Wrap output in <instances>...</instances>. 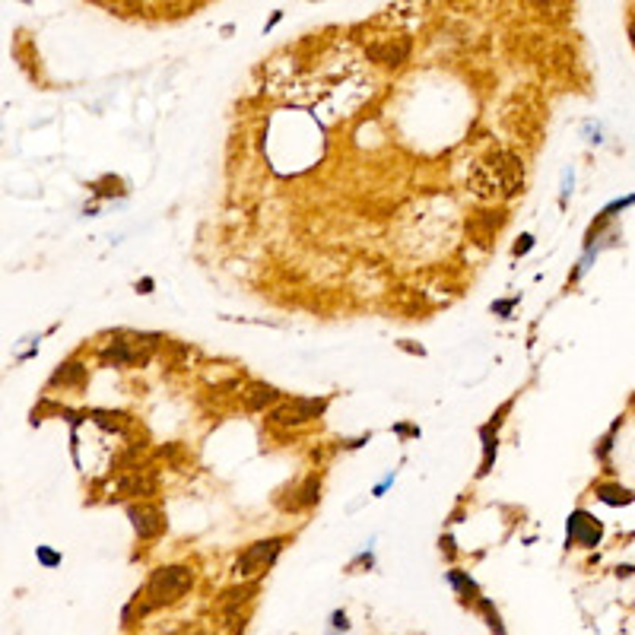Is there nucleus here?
<instances>
[{"label":"nucleus","mask_w":635,"mask_h":635,"mask_svg":"<svg viewBox=\"0 0 635 635\" xmlns=\"http://www.w3.org/2000/svg\"><path fill=\"white\" fill-rule=\"evenodd\" d=\"M524 184V165L514 152L508 150H495L489 152L483 162H476L467 175V188L476 200H486V203H495V200H508L514 197Z\"/></svg>","instance_id":"f257e3e1"},{"label":"nucleus","mask_w":635,"mask_h":635,"mask_svg":"<svg viewBox=\"0 0 635 635\" xmlns=\"http://www.w3.org/2000/svg\"><path fill=\"white\" fill-rule=\"evenodd\" d=\"M190 584H194V572H190L188 565H162V569L152 572L143 594H137V600L127 607V613H133V610L146 613V610H156V607H165V603L181 600L190 591Z\"/></svg>","instance_id":"f03ea898"},{"label":"nucleus","mask_w":635,"mask_h":635,"mask_svg":"<svg viewBox=\"0 0 635 635\" xmlns=\"http://www.w3.org/2000/svg\"><path fill=\"white\" fill-rule=\"evenodd\" d=\"M283 543H286V537H270V540H258V543H251L238 559H235V569H232L235 578L248 581V578H258L260 572H267L273 565V559L279 556Z\"/></svg>","instance_id":"7ed1b4c3"},{"label":"nucleus","mask_w":635,"mask_h":635,"mask_svg":"<svg viewBox=\"0 0 635 635\" xmlns=\"http://www.w3.org/2000/svg\"><path fill=\"white\" fill-rule=\"evenodd\" d=\"M327 406V400H305V397H292V400H279L270 413H267V423L273 425H302L318 419Z\"/></svg>","instance_id":"20e7f679"},{"label":"nucleus","mask_w":635,"mask_h":635,"mask_svg":"<svg viewBox=\"0 0 635 635\" xmlns=\"http://www.w3.org/2000/svg\"><path fill=\"white\" fill-rule=\"evenodd\" d=\"M127 514H131V521H133V531H137L143 540L159 537L162 527H165L162 512H159L156 505H146V502H143V505H131V508H127Z\"/></svg>","instance_id":"39448f33"},{"label":"nucleus","mask_w":635,"mask_h":635,"mask_svg":"<svg viewBox=\"0 0 635 635\" xmlns=\"http://www.w3.org/2000/svg\"><path fill=\"white\" fill-rule=\"evenodd\" d=\"M600 533H603V527L597 524V521L591 518L588 512H575L569 518V540H572V543H578V546H597V543H600Z\"/></svg>","instance_id":"423d86ee"},{"label":"nucleus","mask_w":635,"mask_h":635,"mask_svg":"<svg viewBox=\"0 0 635 635\" xmlns=\"http://www.w3.org/2000/svg\"><path fill=\"white\" fill-rule=\"evenodd\" d=\"M241 397H245V406H248V410H264V406L279 404V400H283V397H279V391H277V387L260 385V381H258V385H251V387H248V391L241 394Z\"/></svg>","instance_id":"0eeeda50"},{"label":"nucleus","mask_w":635,"mask_h":635,"mask_svg":"<svg viewBox=\"0 0 635 635\" xmlns=\"http://www.w3.org/2000/svg\"><path fill=\"white\" fill-rule=\"evenodd\" d=\"M406 51H410V44L406 42H397V44H375L368 54L375 57L378 64H385V67H400L404 64V57H406Z\"/></svg>","instance_id":"6e6552de"},{"label":"nucleus","mask_w":635,"mask_h":635,"mask_svg":"<svg viewBox=\"0 0 635 635\" xmlns=\"http://www.w3.org/2000/svg\"><path fill=\"white\" fill-rule=\"evenodd\" d=\"M318 492H321V480H318V476H308V480H305L302 486L296 489L298 499L292 502V508H308V505H315V502H318Z\"/></svg>","instance_id":"1a4fd4ad"},{"label":"nucleus","mask_w":635,"mask_h":635,"mask_svg":"<svg viewBox=\"0 0 635 635\" xmlns=\"http://www.w3.org/2000/svg\"><path fill=\"white\" fill-rule=\"evenodd\" d=\"M448 581L454 584L457 591H461L464 597H470V600H480V591H476V584H473V578H467L464 572H457V569H451L448 572Z\"/></svg>","instance_id":"9d476101"},{"label":"nucleus","mask_w":635,"mask_h":635,"mask_svg":"<svg viewBox=\"0 0 635 635\" xmlns=\"http://www.w3.org/2000/svg\"><path fill=\"white\" fill-rule=\"evenodd\" d=\"M597 495H600L607 505H626V502H632V492H629V489H619V486H600Z\"/></svg>","instance_id":"9b49d317"},{"label":"nucleus","mask_w":635,"mask_h":635,"mask_svg":"<svg viewBox=\"0 0 635 635\" xmlns=\"http://www.w3.org/2000/svg\"><path fill=\"white\" fill-rule=\"evenodd\" d=\"M80 378H83V368L76 365V362H67V365L57 368L51 381H54V385H70V381H80Z\"/></svg>","instance_id":"f8f14e48"},{"label":"nucleus","mask_w":635,"mask_h":635,"mask_svg":"<svg viewBox=\"0 0 635 635\" xmlns=\"http://www.w3.org/2000/svg\"><path fill=\"white\" fill-rule=\"evenodd\" d=\"M480 610H483V616H486L489 629H492L495 635H505V629H502V619H499V613L492 610V603H489V600H480Z\"/></svg>","instance_id":"ddd939ff"},{"label":"nucleus","mask_w":635,"mask_h":635,"mask_svg":"<svg viewBox=\"0 0 635 635\" xmlns=\"http://www.w3.org/2000/svg\"><path fill=\"white\" fill-rule=\"evenodd\" d=\"M38 559H42V562H44V565H57V556H54V552L42 550V546H38Z\"/></svg>","instance_id":"4468645a"},{"label":"nucleus","mask_w":635,"mask_h":635,"mask_svg":"<svg viewBox=\"0 0 635 635\" xmlns=\"http://www.w3.org/2000/svg\"><path fill=\"white\" fill-rule=\"evenodd\" d=\"M346 626H349L346 613H343V610H337V613H334V629H343V632H346Z\"/></svg>","instance_id":"2eb2a0df"},{"label":"nucleus","mask_w":635,"mask_h":635,"mask_svg":"<svg viewBox=\"0 0 635 635\" xmlns=\"http://www.w3.org/2000/svg\"><path fill=\"white\" fill-rule=\"evenodd\" d=\"M537 4H550V0H537Z\"/></svg>","instance_id":"dca6fc26"}]
</instances>
